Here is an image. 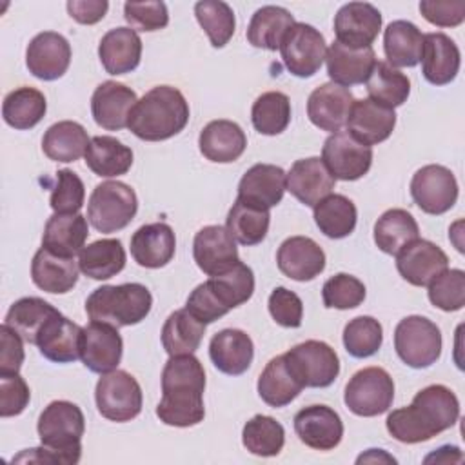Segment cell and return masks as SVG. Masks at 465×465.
Listing matches in <instances>:
<instances>
[{"label":"cell","instance_id":"1","mask_svg":"<svg viewBox=\"0 0 465 465\" xmlns=\"http://www.w3.org/2000/svg\"><path fill=\"white\" fill-rule=\"evenodd\" d=\"M205 371L194 354L171 356L162 371V400L156 405L160 421L171 427H194L203 421Z\"/></svg>","mask_w":465,"mask_h":465},{"label":"cell","instance_id":"2","mask_svg":"<svg viewBox=\"0 0 465 465\" xmlns=\"http://www.w3.org/2000/svg\"><path fill=\"white\" fill-rule=\"evenodd\" d=\"M460 418V401L445 385H429L416 392L409 407L387 416V430L400 443H421L450 429Z\"/></svg>","mask_w":465,"mask_h":465},{"label":"cell","instance_id":"3","mask_svg":"<svg viewBox=\"0 0 465 465\" xmlns=\"http://www.w3.org/2000/svg\"><path fill=\"white\" fill-rule=\"evenodd\" d=\"M36 430L42 447L20 452L13 458V463L74 465L80 461L85 418L76 403L67 400L51 401L42 411Z\"/></svg>","mask_w":465,"mask_h":465},{"label":"cell","instance_id":"4","mask_svg":"<svg viewBox=\"0 0 465 465\" xmlns=\"http://www.w3.org/2000/svg\"><path fill=\"white\" fill-rule=\"evenodd\" d=\"M185 96L171 85H156L133 107L127 127L145 142H162L176 136L189 122Z\"/></svg>","mask_w":465,"mask_h":465},{"label":"cell","instance_id":"5","mask_svg":"<svg viewBox=\"0 0 465 465\" xmlns=\"http://www.w3.org/2000/svg\"><path fill=\"white\" fill-rule=\"evenodd\" d=\"M151 307L153 296L142 283L102 285L85 300V312L91 322L111 323L116 329L140 323Z\"/></svg>","mask_w":465,"mask_h":465},{"label":"cell","instance_id":"6","mask_svg":"<svg viewBox=\"0 0 465 465\" xmlns=\"http://www.w3.org/2000/svg\"><path fill=\"white\" fill-rule=\"evenodd\" d=\"M138 211V198L131 185L107 180L98 183L87 203L89 223L104 234L125 229Z\"/></svg>","mask_w":465,"mask_h":465},{"label":"cell","instance_id":"7","mask_svg":"<svg viewBox=\"0 0 465 465\" xmlns=\"http://www.w3.org/2000/svg\"><path fill=\"white\" fill-rule=\"evenodd\" d=\"M394 349L405 365L430 367L441 354V331L425 316H407L394 329Z\"/></svg>","mask_w":465,"mask_h":465},{"label":"cell","instance_id":"8","mask_svg":"<svg viewBox=\"0 0 465 465\" xmlns=\"http://www.w3.org/2000/svg\"><path fill=\"white\" fill-rule=\"evenodd\" d=\"M394 400V381L381 367H365L351 376L345 385L343 401L347 409L363 418L389 411Z\"/></svg>","mask_w":465,"mask_h":465},{"label":"cell","instance_id":"9","mask_svg":"<svg viewBox=\"0 0 465 465\" xmlns=\"http://www.w3.org/2000/svg\"><path fill=\"white\" fill-rule=\"evenodd\" d=\"M98 412L116 423H125L136 418L142 411V387L127 371H111L102 374L94 389Z\"/></svg>","mask_w":465,"mask_h":465},{"label":"cell","instance_id":"10","mask_svg":"<svg viewBox=\"0 0 465 465\" xmlns=\"http://www.w3.org/2000/svg\"><path fill=\"white\" fill-rule=\"evenodd\" d=\"M283 356L303 387H329L340 374V358L336 351L320 340L298 343Z\"/></svg>","mask_w":465,"mask_h":465},{"label":"cell","instance_id":"11","mask_svg":"<svg viewBox=\"0 0 465 465\" xmlns=\"http://www.w3.org/2000/svg\"><path fill=\"white\" fill-rule=\"evenodd\" d=\"M280 53L287 71L298 78H309L316 74L325 60L327 45L323 35L305 24L296 22L280 44Z\"/></svg>","mask_w":465,"mask_h":465},{"label":"cell","instance_id":"12","mask_svg":"<svg viewBox=\"0 0 465 465\" xmlns=\"http://www.w3.org/2000/svg\"><path fill=\"white\" fill-rule=\"evenodd\" d=\"M411 196L427 214H443L458 200V182L450 169L429 163L418 169L411 180Z\"/></svg>","mask_w":465,"mask_h":465},{"label":"cell","instance_id":"13","mask_svg":"<svg viewBox=\"0 0 465 465\" xmlns=\"http://www.w3.org/2000/svg\"><path fill=\"white\" fill-rule=\"evenodd\" d=\"M322 162L334 180L354 182L369 173L372 163V149L358 142L347 131H338L323 142Z\"/></svg>","mask_w":465,"mask_h":465},{"label":"cell","instance_id":"14","mask_svg":"<svg viewBox=\"0 0 465 465\" xmlns=\"http://www.w3.org/2000/svg\"><path fill=\"white\" fill-rule=\"evenodd\" d=\"M193 256L198 269L207 276L227 272L240 262L236 240L222 225H205L196 232Z\"/></svg>","mask_w":465,"mask_h":465},{"label":"cell","instance_id":"15","mask_svg":"<svg viewBox=\"0 0 465 465\" xmlns=\"http://www.w3.org/2000/svg\"><path fill=\"white\" fill-rule=\"evenodd\" d=\"M124 352V341L118 329L111 323L91 322L82 331L80 360L98 374L111 372L118 367Z\"/></svg>","mask_w":465,"mask_h":465},{"label":"cell","instance_id":"16","mask_svg":"<svg viewBox=\"0 0 465 465\" xmlns=\"http://www.w3.org/2000/svg\"><path fill=\"white\" fill-rule=\"evenodd\" d=\"M71 64V45L65 36L54 31L38 33L25 49V65L38 80H58Z\"/></svg>","mask_w":465,"mask_h":465},{"label":"cell","instance_id":"17","mask_svg":"<svg viewBox=\"0 0 465 465\" xmlns=\"http://www.w3.org/2000/svg\"><path fill=\"white\" fill-rule=\"evenodd\" d=\"M294 432L314 450H332L343 438V421L329 405H309L296 412Z\"/></svg>","mask_w":465,"mask_h":465},{"label":"cell","instance_id":"18","mask_svg":"<svg viewBox=\"0 0 465 465\" xmlns=\"http://www.w3.org/2000/svg\"><path fill=\"white\" fill-rule=\"evenodd\" d=\"M381 29V13L367 2H349L334 16L336 42L361 49L371 47Z\"/></svg>","mask_w":465,"mask_h":465},{"label":"cell","instance_id":"19","mask_svg":"<svg viewBox=\"0 0 465 465\" xmlns=\"http://www.w3.org/2000/svg\"><path fill=\"white\" fill-rule=\"evenodd\" d=\"M352 104L354 96L347 87L327 82L309 94L307 116L312 125L332 134L347 125Z\"/></svg>","mask_w":465,"mask_h":465},{"label":"cell","instance_id":"20","mask_svg":"<svg viewBox=\"0 0 465 465\" xmlns=\"http://www.w3.org/2000/svg\"><path fill=\"white\" fill-rule=\"evenodd\" d=\"M287 173L272 163H254L238 183V198L258 209L269 211L278 205L287 191Z\"/></svg>","mask_w":465,"mask_h":465},{"label":"cell","instance_id":"21","mask_svg":"<svg viewBox=\"0 0 465 465\" xmlns=\"http://www.w3.org/2000/svg\"><path fill=\"white\" fill-rule=\"evenodd\" d=\"M449 267V258L436 243L414 240L396 254L400 276L416 287H425L432 278Z\"/></svg>","mask_w":465,"mask_h":465},{"label":"cell","instance_id":"22","mask_svg":"<svg viewBox=\"0 0 465 465\" xmlns=\"http://www.w3.org/2000/svg\"><path fill=\"white\" fill-rule=\"evenodd\" d=\"M136 93L125 84L107 80L102 82L91 96V113L102 129L120 131L127 127L133 107L136 105Z\"/></svg>","mask_w":465,"mask_h":465},{"label":"cell","instance_id":"23","mask_svg":"<svg viewBox=\"0 0 465 465\" xmlns=\"http://www.w3.org/2000/svg\"><path fill=\"white\" fill-rule=\"evenodd\" d=\"M287 191L303 205L314 207L320 200L329 196L336 185L322 158L311 156L296 160L287 173Z\"/></svg>","mask_w":465,"mask_h":465},{"label":"cell","instance_id":"24","mask_svg":"<svg viewBox=\"0 0 465 465\" xmlns=\"http://www.w3.org/2000/svg\"><path fill=\"white\" fill-rule=\"evenodd\" d=\"M276 263L287 278L311 282L325 269V252L309 236H291L278 247Z\"/></svg>","mask_w":465,"mask_h":465},{"label":"cell","instance_id":"25","mask_svg":"<svg viewBox=\"0 0 465 465\" xmlns=\"http://www.w3.org/2000/svg\"><path fill=\"white\" fill-rule=\"evenodd\" d=\"M394 125V109L380 105L371 98L354 100L347 118V133L369 147L385 142L392 134Z\"/></svg>","mask_w":465,"mask_h":465},{"label":"cell","instance_id":"26","mask_svg":"<svg viewBox=\"0 0 465 465\" xmlns=\"http://www.w3.org/2000/svg\"><path fill=\"white\" fill-rule=\"evenodd\" d=\"M82 331L78 323L65 318L60 311L53 314L42 327L36 347L44 358L54 363H71L80 358Z\"/></svg>","mask_w":465,"mask_h":465},{"label":"cell","instance_id":"27","mask_svg":"<svg viewBox=\"0 0 465 465\" xmlns=\"http://www.w3.org/2000/svg\"><path fill=\"white\" fill-rule=\"evenodd\" d=\"M421 73L425 80L432 85L450 84L461 64V54L456 42L445 33H429L423 35L421 47Z\"/></svg>","mask_w":465,"mask_h":465},{"label":"cell","instance_id":"28","mask_svg":"<svg viewBox=\"0 0 465 465\" xmlns=\"http://www.w3.org/2000/svg\"><path fill=\"white\" fill-rule=\"evenodd\" d=\"M176 251V236L171 225L163 222L145 223L131 236V256L145 269L167 265Z\"/></svg>","mask_w":465,"mask_h":465},{"label":"cell","instance_id":"29","mask_svg":"<svg viewBox=\"0 0 465 465\" xmlns=\"http://www.w3.org/2000/svg\"><path fill=\"white\" fill-rule=\"evenodd\" d=\"M376 54L372 47H347L340 42H332L331 47L327 49L325 54V64H327V74L329 78L341 85H358L367 82L369 74L372 73V67L376 64Z\"/></svg>","mask_w":465,"mask_h":465},{"label":"cell","instance_id":"30","mask_svg":"<svg viewBox=\"0 0 465 465\" xmlns=\"http://www.w3.org/2000/svg\"><path fill=\"white\" fill-rule=\"evenodd\" d=\"M209 358L220 372L240 376L252 363V340L242 329H222L209 341Z\"/></svg>","mask_w":465,"mask_h":465},{"label":"cell","instance_id":"31","mask_svg":"<svg viewBox=\"0 0 465 465\" xmlns=\"http://www.w3.org/2000/svg\"><path fill=\"white\" fill-rule=\"evenodd\" d=\"M100 62L109 74H125L140 65L142 40L131 27H114L107 31L98 44Z\"/></svg>","mask_w":465,"mask_h":465},{"label":"cell","instance_id":"32","mask_svg":"<svg viewBox=\"0 0 465 465\" xmlns=\"http://www.w3.org/2000/svg\"><path fill=\"white\" fill-rule=\"evenodd\" d=\"M198 145L200 153L207 160L214 163H231L243 154L247 147V136L236 122L222 118L209 122L202 129Z\"/></svg>","mask_w":465,"mask_h":465},{"label":"cell","instance_id":"33","mask_svg":"<svg viewBox=\"0 0 465 465\" xmlns=\"http://www.w3.org/2000/svg\"><path fill=\"white\" fill-rule=\"evenodd\" d=\"M78 262L74 258L58 256L45 247H40L31 262L33 283L51 294H65L78 282Z\"/></svg>","mask_w":465,"mask_h":465},{"label":"cell","instance_id":"34","mask_svg":"<svg viewBox=\"0 0 465 465\" xmlns=\"http://www.w3.org/2000/svg\"><path fill=\"white\" fill-rule=\"evenodd\" d=\"M87 234L89 227L85 216L80 213H54L44 227L42 247L58 256L74 258V254L85 247Z\"/></svg>","mask_w":465,"mask_h":465},{"label":"cell","instance_id":"35","mask_svg":"<svg viewBox=\"0 0 465 465\" xmlns=\"http://www.w3.org/2000/svg\"><path fill=\"white\" fill-rule=\"evenodd\" d=\"M423 33L409 20H394L383 31V51L391 67H414L420 62Z\"/></svg>","mask_w":465,"mask_h":465},{"label":"cell","instance_id":"36","mask_svg":"<svg viewBox=\"0 0 465 465\" xmlns=\"http://www.w3.org/2000/svg\"><path fill=\"white\" fill-rule=\"evenodd\" d=\"M258 394L260 398L278 409L289 405L303 389V385L298 381L294 372L291 371L287 360L283 354L269 360L262 374L258 376Z\"/></svg>","mask_w":465,"mask_h":465},{"label":"cell","instance_id":"37","mask_svg":"<svg viewBox=\"0 0 465 465\" xmlns=\"http://www.w3.org/2000/svg\"><path fill=\"white\" fill-rule=\"evenodd\" d=\"M89 142L91 138L84 125L73 120H62L45 131L42 138V151L53 162L69 163L85 156Z\"/></svg>","mask_w":465,"mask_h":465},{"label":"cell","instance_id":"38","mask_svg":"<svg viewBox=\"0 0 465 465\" xmlns=\"http://www.w3.org/2000/svg\"><path fill=\"white\" fill-rule=\"evenodd\" d=\"M85 163L100 178L122 176L133 165V151L114 136H93L85 151Z\"/></svg>","mask_w":465,"mask_h":465},{"label":"cell","instance_id":"39","mask_svg":"<svg viewBox=\"0 0 465 465\" xmlns=\"http://www.w3.org/2000/svg\"><path fill=\"white\" fill-rule=\"evenodd\" d=\"M296 24L291 11L280 5H263L256 9L247 27V40L252 47L276 51L287 31Z\"/></svg>","mask_w":465,"mask_h":465},{"label":"cell","instance_id":"40","mask_svg":"<svg viewBox=\"0 0 465 465\" xmlns=\"http://www.w3.org/2000/svg\"><path fill=\"white\" fill-rule=\"evenodd\" d=\"M418 238V222L405 209H389L374 223V243L385 254L396 256L403 247Z\"/></svg>","mask_w":465,"mask_h":465},{"label":"cell","instance_id":"41","mask_svg":"<svg viewBox=\"0 0 465 465\" xmlns=\"http://www.w3.org/2000/svg\"><path fill=\"white\" fill-rule=\"evenodd\" d=\"M78 267L91 280H109L125 267V249L116 238H104L78 252Z\"/></svg>","mask_w":465,"mask_h":465},{"label":"cell","instance_id":"42","mask_svg":"<svg viewBox=\"0 0 465 465\" xmlns=\"http://www.w3.org/2000/svg\"><path fill=\"white\" fill-rule=\"evenodd\" d=\"M205 334V323L187 309L171 312L162 327V345L169 356L194 354Z\"/></svg>","mask_w":465,"mask_h":465},{"label":"cell","instance_id":"43","mask_svg":"<svg viewBox=\"0 0 465 465\" xmlns=\"http://www.w3.org/2000/svg\"><path fill=\"white\" fill-rule=\"evenodd\" d=\"M356 205L343 194H329L314 205V222L327 238L340 240L349 236L356 227Z\"/></svg>","mask_w":465,"mask_h":465},{"label":"cell","instance_id":"44","mask_svg":"<svg viewBox=\"0 0 465 465\" xmlns=\"http://www.w3.org/2000/svg\"><path fill=\"white\" fill-rule=\"evenodd\" d=\"M56 312L58 309H54L49 302L36 296H25L16 300L9 307L4 323L16 331L24 338V341L36 345V338L42 327Z\"/></svg>","mask_w":465,"mask_h":465},{"label":"cell","instance_id":"45","mask_svg":"<svg viewBox=\"0 0 465 465\" xmlns=\"http://www.w3.org/2000/svg\"><path fill=\"white\" fill-rule=\"evenodd\" d=\"M47 111L44 93L35 87H18L11 91L2 104L4 122L18 131L35 127Z\"/></svg>","mask_w":465,"mask_h":465},{"label":"cell","instance_id":"46","mask_svg":"<svg viewBox=\"0 0 465 465\" xmlns=\"http://www.w3.org/2000/svg\"><path fill=\"white\" fill-rule=\"evenodd\" d=\"M365 84L369 98L389 109L403 105L411 93V80L407 74L391 67L387 62H376Z\"/></svg>","mask_w":465,"mask_h":465},{"label":"cell","instance_id":"47","mask_svg":"<svg viewBox=\"0 0 465 465\" xmlns=\"http://www.w3.org/2000/svg\"><path fill=\"white\" fill-rule=\"evenodd\" d=\"M271 223V214L265 209L252 207L236 200L227 213V231L242 245H258L265 240Z\"/></svg>","mask_w":465,"mask_h":465},{"label":"cell","instance_id":"48","mask_svg":"<svg viewBox=\"0 0 465 465\" xmlns=\"http://www.w3.org/2000/svg\"><path fill=\"white\" fill-rule=\"evenodd\" d=\"M242 443L254 456H278L285 443L283 425L272 416L256 414L243 425Z\"/></svg>","mask_w":465,"mask_h":465},{"label":"cell","instance_id":"49","mask_svg":"<svg viewBox=\"0 0 465 465\" xmlns=\"http://www.w3.org/2000/svg\"><path fill=\"white\" fill-rule=\"evenodd\" d=\"M254 129L265 136L283 133L291 122V100L280 91H267L260 94L251 109Z\"/></svg>","mask_w":465,"mask_h":465},{"label":"cell","instance_id":"50","mask_svg":"<svg viewBox=\"0 0 465 465\" xmlns=\"http://www.w3.org/2000/svg\"><path fill=\"white\" fill-rule=\"evenodd\" d=\"M207 283L214 292V296L218 298V302L227 311L245 303L254 292L252 269L243 262H238L227 272H222L218 276H209Z\"/></svg>","mask_w":465,"mask_h":465},{"label":"cell","instance_id":"51","mask_svg":"<svg viewBox=\"0 0 465 465\" xmlns=\"http://www.w3.org/2000/svg\"><path fill=\"white\" fill-rule=\"evenodd\" d=\"M194 16L209 36L213 47H223L234 35V11L222 0H202L194 4Z\"/></svg>","mask_w":465,"mask_h":465},{"label":"cell","instance_id":"52","mask_svg":"<svg viewBox=\"0 0 465 465\" xmlns=\"http://www.w3.org/2000/svg\"><path fill=\"white\" fill-rule=\"evenodd\" d=\"M383 341L381 323L372 316H356L343 329L345 351L354 358L376 354Z\"/></svg>","mask_w":465,"mask_h":465},{"label":"cell","instance_id":"53","mask_svg":"<svg viewBox=\"0 0 465 465\" xmlns=\"http://www.w3.org/2000/svg\"><path fill=\"white\" fill-rule=\"evenodd\" d=\"M429 300L434 307L454 312L465 305V272L461 269H445L429 282Z\"/></svg>","mask_w":465,"mask_h":465},{"label":"cell","instance_id":"54","mask_svg":"<svg viewBox=\"0 0 465 465\" xmlns=\"http://www.w3.org/2000/svg\"><path fill=\"white\" fill-rule=\"evenodd\" d=\"M322 298L323 305L329 309H354L365 300V285L352 274L338 272L323 283Z\"/></svg>","mask_w":465,"mask_h":465},{"label":"cell","instance_id":"55","mask_svg":"<svg viewBox=\"0 0 465 465\" xmlns=\"http://www.w3.org/2000/svg\"><path fill=\"white\" fill-rule=\"evenodd\" d=\"M54 180L56 183L53 185L49 198L51 209L60 214L78 213L85 198V187L82 178L71 169H58Z\"/></svg>","mask_w":465,"mask_h":465},{"label":"cell","instance_id":"56","mask_svg":"<svg viewBox=\"0 0 465 465\" xmlns=\"http://www.w3.org/2000/svg\"><path fill=\"white\" fill-rule=\"evenodd\" d=\"M124 18L131 29L151 33L169 24V11L163 2H125Z\"/></svg>","mask_w":465,"mask_h":465},{"label":"cell","instance_id":"57","mask_svg":"<svg viewBox=\"0 0 465 465\" xmlns=\"http://www.w3.org/2000/svg\"><path fill=\"white\" fill-rule=\"evenodd\" d=\"M267 305H269V312H271L272 320L278 325L289 327V329H296L302 325L303 303L296 292H292L285 287H276L269 294Z\"/></svg>","mask_w":465,"mask_h":465},{"label":"cell","instance_id":"58","mask_svg":"<svg viewBox=\"0 0 465 465\" xmlns=\"http://www.w3.org/2000/svg\"><path fill=\"white\" fill-rule=\"evenodd\" d=\"M31 400V391L25 380L15 374H0V416L11 418L24 412Z\"/></svg>","mask_w":465,"mask_h":465},{"label":"cell","instance_id":"59","mask_svg":"<svg viewBox=\"0 0 465 465\" xmlns=\"http://www.w3.org/2000/svg\"><path fill=\"white\" fill-rule=\"evenodd\" d=\"M420 11L427 22L438 27H456L465 20L463 0H421Z\"/></svg>","mask_w":465,"mask_h":465},{"label":"cell","instance_id":"60","mask_svg":"<svg viewBox=\"0 0 465 465\" xmlns=\"http://www.w3.org/2000/svg\"><path fill=\"white\" fill-rule=\"evenodd\" d=\"M185 309L194 316L198 318L202 323H213L216 322L218 318L225 316L229 311L218 302V298L214 296V292L211 291L209 283L203 282L200 285H196L193 289V292L189 294L187 298V303H185Z\"/></svg>","mask_w":465,"mask_h":465},{"label":"cell","instance_id":"61","mask_svg":"<svg viewBox=\"0 0 465 465\" xmlns=\"http://www.w3.org/2000/svg\"><path fill=\"white\" fill-rule=\"evenodd\" d=\"M0 374H15L24 363V338L9 325H0Z\"/></svg>","mask_w":465,"mask_h":465},{"label":"cell","instance_id":"62","mask_svg":"<svg viewBox=\"0 0 465 465\" xmlns=\"http://www.w3.org/2000/svg\"><path fill=\"white\" fill-rule=\"evenodd\" d=\"M109 9L105 0H69L67 13L73 20L84 25H91L100 22Z\"/></svg>","mask_w":465,"mask_h":465},{"label":"cell","instance_id":"63","mask_svg":"<svg viewBox=\"0 0 465 465\" xmlns=\"http://www.w3.org/2000/svg\"><path fill=\"white\" fill-rule=\"evenodd\" d=\"M380 460L389 461V463H394V461H396L392 456L385 454L381 449H369V450H367V454H361L356 461H358V463H361V461H380Z\"/></svg>","mask_w":465,"mask_h":465}]
</instances>
